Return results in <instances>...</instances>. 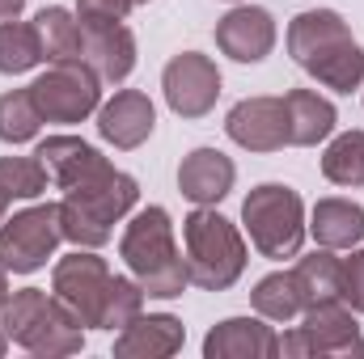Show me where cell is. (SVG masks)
Masks as SVG:
<instances>
[{"label": "cell", "mask_w": 364, "mask_h": 359, "mask_svg": "<svg viewBox=\"0 0 364 359\" xmlns=\"http://www.w3.org/2000/svg\"><path fill=\"white\" fill-rule=\"evenodd\" d=\"M288 55L326 89L352 93L364 85V47L335 9H305L288 26Z\"/></svg>", "instance_id": "obj_1"}, {"label": "cell", "mask_w": 364, "mask_h": 359, "mask_svg": "<svg viewBox=\"0 0 364 359\" xmlns=\"http://www.w3.org/2000/svg\"><path fill=\"white\" fill-rule=\"evenodd\" d=\"M119 254H123L127 270L136 275V283L144 287V296H153V300H174L191 287L186 254L174 241V224H170L166 207L136 211L119 237Z\"/></svg>", "instance_id": "obj_2"}, {"label": "cell", "mask_w": 364, "mask_h": 359, "mask_svg": "<svg viewBox=\"0 0 364 359\" xmlns=\"http://www.w3.org/2000/svg\"><path fill=\"white\" fill-rule=\"evenodd\" d=\"M0 330L9 334V343L26 347L30 355L60 359L77 355L85 347V326L43 287H21L9 296V304L0 309Z\"/></svg>", "instance_id": "obj_3"}, {"label": "cell", "mask_w": 364, "mask_h": 359, "mask_svg": "<svg viewBox=\"0 0 364 359\" xmlns=\"http://www.w3.org/2000/svg\"><path fill=\"white\" fill-rule=\"evenodd\" d=\"M136 199H140V186L123 170H110L106 178H93L77 190H64V199H60L64 241H73L81 250H102L114 237V224L136 207Z\"/></svg>", "instance_id": "obj_4"}, {"label": "cell", "mask_w": 364, "mask_h": 359, "mask_svg": "<svg viewBox=\"0 0 364 359\" xmlns=\"http://www.w3.org/2000/svg\"><path fill=\"white\" fill-rule=\"evenodd\" d=\"M182 254L191 283L203 292H225L246 270V241L233 220H225L216 207H195L182 220Z\"/></svg>", "instance_id": "obj_5"}, {"label": "cell", "mask_w": 364, "mask_h": 359, "mask_svg": "<svg viewBox=\"0 0 364 359\" xmlns=\"http://www.w3.org/2000/svg\"><path fill=\"white\" fill-rule=\"evenodd\" d=\"M242 220H246V233H250V245L272 258V263H284V258H296L301 254V241L309 233L305 224V203L292 186L284 182H263L246 194L242 203Z\"/></svg>", "instance_id": "obj_6"}, {"label": "cell", "mask_w": 364, "mask_h": 359, "mask_svg": "<svg viewBox=\"0 0 364 359\" xmlns=\"http://www.w3.org/2000/svg\"><path fill=\"white\" fill-rule=\"evenodd\" d=\"M279 355L292 359H364V334L343 300L305 309V321L279 338Z\"/></svg>", "instance_id": "obj_7"}, {"label": "cell", "mask_w": 364, "mask_h": 359, "mask_svg": "<svg viewBox=\"0 0 364 359\" xmlns=\"http://www.w3.org/2000/svg\"><path fill=\"white\" fill-rule=\"evenodd\" d=\"M30 93L43 123H85L102 106V77L85 60H60L43 77H34Z\"/></svg>", "instance_id": "obj_8"}, {"label": "cell", "mask_w": 364, "mask_h": 359, "mask_svg": "<svg viewBox=\"0 0 364 359\" xmlns=\"http://www.w3.org/2000/svg\"><path fill=\"white\" fill-rule=\"evenodd\" d=\"M64 241L60 228V203H34L17 216L0 220V263L13 275H34L47 267V258H55Z\"/></svg>", "instance_id": "obj_9"}, {"label": "cell", "mask_w": 364, "mask_h": 359, "mask_svg": "<svg viewBox=\"0 0 364 359\" xmlns=\"http://www.w3.org/2000/svg\"><path fill=\"white\" fill-rule=\"evenodd\" d=\"M106 287H110V267L106 258H97L93 250H73L64 254L55 270H51V296L85 326L97 330V317H102V300H106Z\"/></svg>", "instance_id": "obj_10"}, {"label": "cell", "mask_w": 364, "mask_h": 359, "mask_svg": "<svg viewBox=\"0 0 364 359\" xmlns=\"http://www.w3.org/2000/svg\"><path fill=\"white\" fill-rule=\"evenodd\" d=\"M161 89H166V101L178 118H203V114H212V106L220 97V72L208 55L182 51L166 64Z\"/></svg>", "instance_id": "obj_11"}, {"label": "cell", "mask_w": 364, "mask_h": 359, "mask_svg": "<svg viewBox=\"0 0 364 359\" xmlns=\"http://www.w3.org/2000/svg\"><path fill=\"white\" fill-rule=\"evenodd\" d=\"M225 131L246 153H279L288 144V114L284 97H242L225 114Z\"/></svg>", "instance_id": "obj_12"}, {"label": "cell", "mask_w": 364, "mask_h": 359, "mask_svg": "<svg viewBox=\"0 0 364 359\" xmlns=\"http://www.w3.org/2000/svg\"><path fill=\"white\" fill-rule=\"evenodd\" d=\"M34 157L47 165L51 186H60V190H77V186H85L93 178H106L114 170L81 136H47V140H38Z\"/></svg>", "instance_id": "obj_13"}, {"label": "cell", "mask_w": 364, "mask_h": 359, "mask_svg": "<svg viewBox=\"0 0 364 359\" xmlns=\"http://www.w3.org/2000/svg\"><path fill=\"white\" fill-rule=\"evenodd\" d=\"M216 47L237 64H259L275 47V17L259 4H237L216 21Z\"/></svg>", "instance_id": "obj_14"}, {"label": "cell", "mask_w": 364, "mask_h": 359, "mask_svg": "<svg viewBox=\"0 0 364 359\" xmlns=\"http://www.w3.org/2000/svg\"><path fill=\"white\" fill-rule=\"evenodd\" d=\"M157 127V110L149 101V93L140 89H119L110 101L97 106V136L123 153L140 148Z\"/></svg>", "instance_id": "obj_15"}, {"label": "cell", "mask_w": 364, "mask_h": 359, "mask_svg": "<svg viewBox=\"0 0 364 359\" xmlns=\"http://www.w3.org/2000/svg\"><path fill=\"white\" fill-rule=\"evenodd\" d=\"M208 359H275L279 334L267 326V317H225L203 338Z\"/></svg>", "instance_id": "obj_16"}, {"label": "cell", "mask_w": 364, "mask_h": 359, "mask_svg": "<svg viewBox=\"0 0 364 359\" xmlns=\"http://www.w3.org/2000/svg\"><path fill=\"white\" fill-rule=\"evenodd\" d=\"M237 182V165L220 148H195L178 165V190L195 207H216Z\"/></svg>", "instance_id": "obj_17"}, {"label": "cell", "mask_w": 364, "mask_h": 359, "mask_svg": "<svg viewBox=\"0 0 364 359\" xmlns=\"http://www.w3.org/2000/svg\"><path fill=\"white\" fill-rule=\"evenodd\" d=\"M186 343V330L174 313H140L132 326L114 334V355L119 359H166L178 355Z\"/></svg>", "instance_id": "obj_18"}, {"label": "cell", "mask_w": 364, "mask_h": 359, "mask_svg": "<svg viewBox=\"0 0 364 359\" xmlns=\"http://www.w3.org/2000/svg\"><path fill=\"white\" fill-rule=\"evenodd\" d=\"M81 60L106 85H123L132 77V68H136V34L123 21H114V26H85Z\"/></svg>", "instance_id": "obj_19"}, {"label": "cell", "mask_w": 364, "mask_h": 359, "mask_svg": "<svg viewBox=\"0 0 364 359\" xmlns=\"http://www.w3.org/2000/svg\"><path fill=\"white\" fill-rule=\"evenodd\" d=\"M284 114H288V144H296V148H314V144L331 140V131L339 123L335 101L314 89L284 93Z\"/></svg>", "instance_id": "obj_20"}, {"label": "cell", "mask_w": 364, "mask_h": 359, "mask_svg": "<svg viewBox=\"0 0 364 359\" xmlns=\"http://www.w3.org/2000/svg\"><path fill=\"white\" fill-rule=\"evenodd\" d=\"M309 233L326 250H352L364 241V207L352 199H318L309 211Z\"/></svg>", "instance_id": "obj_21"}, {"label": "cell", "mask_w": 364, "mask_h": 359, "mask_svg": "<svg viewBox=\"0 0 364 359\" xmlns=\"http://www.w3.org/2000/svg\"><path fill=\"white\" fill-rule=\"evenodd\" d=\"M292 279H296V292H301V304L314 309V304H331L339 300V279H343V258L326 245H318L314 254H305L296 267H292Z\"/></svg>", "instance_id": "obj_22"}, {"label": "cell", "mask_w": 364, "mask_h": 359, "mask_svg": "<svg viewBox=\"0 0 364 359\" xmlns=\"http://www.w3.org/2000/svg\"><path fill=\"white\" fill-rule=\"evenodd\" d=\"M38 34H43V51H47V64H60V60H81V47H85V26L73 9L64 4H51L34 17Z\"/></svg>", "instance_id": "obj_23"}, {"label": "cell", "mask_w": 364, "mask_h": 359, "mask_svg": "<svg viewBox=\"0 0 364 359\" xmlns=\"http://www.w3.org/2000/svg\"><path fill=\"white\" fill-rule=\"evenodd\" d=\"M47 60L43 51V34L34 21H0V72L4 77H21L30 68H38Z\"/></svg>", "instance_id": "obj_24"}, {"label": "cell", "mask_w": 364, "mask_h": 359, "mask_svg": "<svg viewBox=\"0 0 364 359\" xmlns=\"http://www.w3.org/2000/svg\"><path fill=\"white\" fill-rule=\"evenodd\" d=\"M250 300H255V313L267 317V321H292V317L305 313L292 270H272V275H263V279L255 283Z\"/></svg>", "instance_id": "obj_25"}, {"label": "cell", "mask_w": 364, "mask_h": 359, "mask_svg": "<svg viewBox=\"0 0 364 359\" xmlns=\"http://www.w3.org/2000/svg\"><path fill=\"white\" fill-rule=\"evenodd\" d=\"M140 313H144V287L136 283V275H110V287H106V300H102L97 330L119 334V330L132 326Z\"/></svg>", "instance_id": "obj_26"}, {"label": "cell", "mask_w": 364, "mask_h": 359, "mask_svg": "<svg viewBox=\"0 0 364 359\" xmlns=\"http://www.w3.org/2000/svg\"><path fill=\"white\" fill-rule=\"evenodd\" d=\"M322 178L335 186H364V131H343L322 153Z\"/></svg>", "instance_id": "obj_27"}, {"label": "cell", "mask_w": 364, "mask_h": 359, "mask_svg": "<svg viewBox=\"0 0 364 359\" xmlns=\"http://www.w3.org/2000/svg\"><path fill=\"white\" fill-rule=\"evenodd\" d=\"M43 127V114L34 106V93L30 85L26 89H13L0 97V140L4 144H30Z\"/></svg>", "instance_id": "obj_28"}, {"label": "cell", "mask_w": 364, "mask_h": 359, "mask_svg": "<svg viewBox=\"0 0 364 359\" xmlns=\"http://www.w3.org/2000/svg\"><path fill=\"white\" fill-rule=\"evenodd\" d=\"M47 182L51 174L38 157H0V190L9 199H38Z\"/></svg>", "instance_id": "obj_29"}, {"label": "cell", "mask_w": 364, "mask_h": 359, "mask_svg": "<svg viewBox=\"0 0 364 359\" xmlns=\"http://www.w3.org/2000/svg\"><path fill=\"white\" fill-rule=\"evenodd\" d=\"M136 9V0H77L81 26H114Z\"/></svg>", "instance_id": "obj_30"}, {"label": "cell", "mask_w": 364, "mask_h": 359, "mask_svg": "<svg viewBox=\"0 0 364 359\" xmlns=\"http://www.w3.org/2000/svg\"><path fill=\"white\" fill-rule=\"evenodd\" d=\"M339 300H343V304H348L352 313H364V250H356L352 258H343Z\"/></svg>", "instance_id": "obj_31"}, {"label": "cell", "mask_w": 364, "mask_h": 359, "mask_svg": "<svg viewBox=\"0 0 364 359\" xmlns=\"http://www.w3.org/2000/svg\"><path fill=\"white\" fill-rule=\"evenodd\" d=\"M21 9H26V0H0V21H13V17H21Z\"/></svg>", "instance_id": "obj_32"}, {"label": "cell", "mask_w": 364, "mask_h": 359, "mask_svg": "<svg viewBox=\"0 0 364 359\" xmlns=\"http://www.w3.org/2000/svg\"><path fill=\"white\" fill-rule=\"evenodd\" d=\"M9 296H13V292H9V267L0 263V309L9 304Z\"/></svg>", "instance_id": "obj_33"}, {"label": "cell", "mask_w": 364, "mask_h": 359, "mask_svg": "<svg viewBox=\"0 0 364 359\" xmlns=\"http://www.w3.org/2000/svg\"><path fill=\"white\" fill-rule=\"evenodd\" d=\"M4 211H9V194L0 190V220H4Z\"/></svg>", "instance_id": "obj_34"}, {"label": "cell", "mask_w": 364, "mask_h": 359, "mask_svg": "<svg viewBox=\"0 0 364 359\" xmlns=\"http://www.w3.org/2000/svg\"><path fill=\"white\" fill-rule=\"evenodd\" d=\"M4 351H9V334L0 330V355H4Z\"/></svg>", "instance_id": "obj_35"}, {"label": "cell", "mask_w": 364, "mask_h": 359, "mask_svg": "<svg viewBox=\"0 0 364 359\" xmlns=\"http://www.w3.org/2000/svg\"><path fill=\"white\" fill-rule=\"evenodd\" d=\"M136 4H149V0H136Z\"/></svg>", "instance_id": "obj_36"}, {"label": "cell", "mask_w": 364, "mask_h": 359, "mask_svg": "<svg viewBox=\"0 0 364 359\" xmlns=\"http://www.w3.org/2000/svg\"><path fill=\"white\" fill-rule=\"evenodd\" d=\"M229 4H237V0H229Z\"/></svg>", "instance_id": "obj_37"}]
</instances>
